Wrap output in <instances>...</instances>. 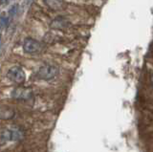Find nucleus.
I'll return each instance as SVG.
<instances>
[{
  "label": "nucleus",
  "mask_w": 153,
  "mask_h": 152,
  "mask_svg": "<svg viewBox=\"0 0 153 152\" xmlns=\"http://www.w3.org/2000/svg\"><path fill=\"white\" fill-rule=\"evenodd\" d=\"M59 75V68L52 64L42 65L36 72L37 79L42 80H51L54 79Z\"/></svg>",
  "instance_id": "obj_1"
},
{
  "label": "nucleus",
  "mask_w": 153,
  "mask_h": 152,
  "mask_svg": "<svg viewBox=\"0 0 153 152\" xmlns=\"http://www.w3.org/2000/svg\"><path fill=\"white\" fill-rule=\"evenodd\" d=\"M7 78L13 83L22 84L26 79V75L20 66H13L8 71Z\"/></svg>",
  "instance_id": "obj_2"
},
{
  "label": "nucleus",
  "mask_w": 153,
  "mask_h": 152,
  "mask_svg": "<svg viewBox=\"0 0 153 152\" xmlns=\"http://www.w3.org/2000/svg\"><path fill=\"white\" fill-rule=\"evenodd\" d=\"M23 51L26 54H36L41 49V44L32 37H26L23 41Z\"/></svg>",
  "instance_id": "obj_3"
},
{
  "label": "nucleus",
  "mask_w": 153,
  "mask_h": 152,
  "mask_svg": "<svg viewBox=\"0 0 153 152\" xmlns=\"http://www.w3.org/2000/svg\"><path fill=\"white\" fill-rule=\"evenodd\" d=\"M33 95L32 89L28 87H16L13 90L12 92V98L16 99H20V101H25L29 99Z\"/></svg>",
  "instance_id": "obj_4"
},
{
  "label": "nucleus",
  "mask_w": 153,
  "mask_h": 152,
  "mask_svg": "<svg viewBox=\"0 0 153 152\" xmlns=\"http://www.w3.org/2000/svg\"><path fill=\"white\" fill-rule=\"evenodd\" d=\"M44 3L53 11H62L66 8L64 0H44Z\"/></svg>",
  "instance_id": "obj_5"
},
{
  "label": "nucleus",
  "mask_w": 153,
  "mask_h": 152,
  "mask_svg": "<svg viewBox=\"0 0 153 152\" xmlns=\"http://www.w3.org/2000/svg\"><path fill=\"white\" fill-rule=\"evenodd\" d=\"M13 141V131L12 129H8V128H4L1 131V142L2 144Z\"/></svg>",
  "instance_id": "obj_6"
},
{
  "label": "nucleus",
  "mask_w": 153,
  "mask_h": 152,
  "mask_svg": "<svg viewBox=\"0 0 153 152\" xmlns=\"http://www.w3.org/2000/svg\"><path fill=\"white\" fill-rule=\"evenodd\" d=\"M67 24H68V22H67L64 18L59 17L53 21L51 23V26H52V28H55V29H63V28L67 27Z\"/></svg>",
  "instance_id": "obj_7"
},
{
  "label": "nucleus",
  "mask_w": 153,
  "mask_h": 152,
  "mask_svg": "<svg viewBox=\"0 0 153 152\" xmlns=\"http://www.w3.org/2000/svg\"><path fill=\"white\" fill-rule=\"evenodd\" d=\"M17 12H18V5L17 4H13V5L10 8V10L8 12V16L10 18V21H12L13 18L16 16Z\"/></svg>",
  "instance_id": "obj_8"
},
{
  "label": "nucleus",
  "mask_w": 153,
  "mask_h": 152,
  "mask_svg": "<svg viewBox=\"0 0 153 152\" xmlns=\"http://www.w3.org/2000/svg\"><path fill=\"white\" fill-rule=\"evenodd\" d=\"M12 131H13V142H17L22 138V132L19 130L17 127L12 128Z\"/></svg>",
  "instance_id": "obj_9"
},
{
  "label": "nucleus",
  "mask_w": 153,
  "mask_h": 152,
  "mask_svg": "<svg viewBox=\"0 0 153 152\" xmlns=\"http://www.w3.org/2000/svg\"><path fill=\"white\" fill-rule=\"evenodd\" d=\"M10 18L8 16V15H5V13H2L1 16V29H3L4 27H8L10 24Z\"/></svg>",
  "instance_id": "obj_10"
},
{
  "label": "nucleus",
  "mask_w": 153,
  "mask_h": 152,
  "mask_svg": "<svg viewBox=\"0 0 153 152\" xmlns=\"http://www.w3.org/2000/svg\"><path fill=\"white\" fill-rule=\"evenodd\" d=\"M8 1H9V0H1V2H2V5H4V4L8 3Z\"/></svg>",
  "instance_id": "obj_11"
},
{
  "label": "nucleus",
  "mask_w": 153,
  "mask_h": 152,
  "mask_svg": "<svg viewBox=\"0 0 153 152\" xmlns=\"http://www.w3.org/2000/svg\"><path fill=\"white\" fill-rule=\"evenodd\" d=\"M150 80H151V82L153 83V75L151 76V78H150Z\"/></svg>",
  "instance_id": "obj_12"
},
{
  "label": "nucleus",
  "mask_w": 153,
  "mask_h": 152,
  "mask_svg": "<svg viewBox=\"0 0 153 152\" xmlns=\"http://www.w3.org/2000/svg\"><path fill=\"white\" fill-rule=\"evenodd\" d=\"M152 119H153V115H152Z\"/></svg>",
  "instance_id": "obj_13"
}]
</instances>
